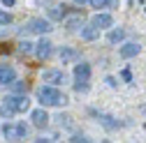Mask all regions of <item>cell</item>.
I'll return each instance as SVG.
<instances>
[{
  "mask_svg": "<svg viewBox=\"0 0 146 143\" xmlns=\"http://www.w3.org/2000/svg\"><path fill=\"white\" fill-rule=\"evenodd\" d=\"M30 120H33V125H35V127L44 129L46 125H49V113H46L44 109H35V111L30 113Z\"/></svg>",
  "mask_w": 146,
  "mask_h": 143,
  "instance_id": "7",
  "label": "cell"
},
{
  "mask_svg": "<svg viewBox=\"0 0 146 143\" xmlns=\"http://www.w3.org/2000/svg\"><path fill=\"white\" fill-rule=\"evenodd\" d=\"M51 30H53L51 23L44 21V19H30V21L23 26V32H35V35H46V32H51Z\"/></svg>",
  "mask_w": 146,
  "mask_h": 143,
  "instance_id": "4",
  "label": "cell"
},
{
  "mask_svg": "<svg viewBox=\"0 0 146 143\" xmlns=\"http://www.w3.org/2000/svg\"><path fill=\"white\" fill-rule=\"evenodd\" d=\"M7 85L12 88L14 92H26V90H28V83H23V81H16V79H14V81H9Z\"/></svg>",
  "mask_w": 146,
  "mask_h": 143,
  "instance_id": "15",
  "label": "cell"
},
{
  "mask_svg": "<svg viewBox=\"0 0 146 143\" xmlns=\"http://www.w3.org/2000/svg\"><path fill=\"white\" fill-rule=\"evenodd\" d=\"M77 92H88V83H77Z\"/></svg>",
  "mask_w": 146,
  "mask_h": 143,
  "instance_id": "22",
  "label": "cell"
},
{
  "mask_svg": "<svg viewBox=\"0 0 146 143\" xmlns=\"http://www.w3.org/2000/svg\"><path fill=\"white\" fill-rule=\"evenodd\" d=\"M88 3H90L93 9H104V7L109 5V0H88Z\"/></svg>",
  "mask_w": 146,
  "mask_h": 143,
  "instance_id": "19",
  "label": "cell"
},
{
  "mask_svg": "<svg viewBox=\"0 0 146 143\" xmlns=\"http://www.w3.org/2000/svg\"><path fill=\"white\" fill-rule=\"evenodd\" d=\"M121 76H123V79H125V81H130V79H132V74H130V72H127V69H125V72H123V74H121Z\"/></svg>",
  "mask_w": 146,
  "mask_h": 143,
  "instance_id": "23",
  "label": "cell"
},
{
  "mask_svg": "<svg viewBox=\"0 0 146 143\" xmlns=\"http://www.w3.org/2000/svg\"><path fill=\"white\" fill-rule=\"evenodd\" d=\"M37 97H40L42 106H65V104H67V97L58 90L56 85H44V88H40Z\"/></svg>",
  "mask_w": 146,
  "mask_h": 143,
  "instance_id": "2",
  "label": "cell"
},
{
  "mask_svg": "<svg viewBox=\"0 0 146 143\" xmlns=\"http://www.w3.org/2000/svg\"><path fill=\"white\" fill-rule=\"evenodd\" d=\"M60 9H63V7H51V9H49V16H51V19H56V21H58V19H63L65 12H60Z\"/></svg>",
  "mask_w": 146,
  "mask_h": 143,
  "instance_id": "17",
  "label": "cell"
},
{
  "mask_svg": "<svg viewBox=\"0 0 146 143\" xmlns=\"http://www.w3.org/2000/svg\"><path fill=\"white\" fill-rule=\"evenodd\" d=\"M3 134H5V138H9V141H19V138H26L28 136V125L26 122H7L5 127H3Z\"/></svg>",
  "mask_w": 146,
  "mask_h": 143,
  "instance_id": "3",
  "label": "cell"
},
{
  "mask_svg": "<svg viewBox=\"0 0 146 143\" xmlns=\"http://www.w3.org/2000/svg\"><path fill=\"white\" fill-rule=\"evenodd\" d=\"M139 51H141V46H139L137 42H127V44H123V46L118 49L121 58H125V60H127V58H135V56H137Z\"/></svg>",
  "mask_w": 146,
  "mask_h": 143,
  "instance_id": "9",
  "label": "cell"
},
{
  "mask_svg": "<svg viewBox=\"0 0 146 143\" xmlns=\"http://www.w3.org/2000/svg\"><path fill=\"white\" fill-rule=\"evenodd\" d=\"M90 23H93L98 30H102V28H111L114 26V19H111V14H95Z\"/></svg>",
  "mask_w": 146,
  "mask_h": 143,
  "instance_id": "10",
  "label": "cell"
},
{
  "mask_svg": "<svg viewBox=\"0 0 146 143\" xmlns=\"http://www.w3.org/2000/svg\"><path fill=\"white\" fill-rule=\"evenodd\" d=\"M35 53H37V58H42V60H46V58H51V53H53V44L49 42V39H40L37 44H35Z\"/></svg>",
  "mask_w": 146,
  "mask_h": 143,
  "instance_id": "6",
  "label": "cell"
},
{
  "mask_svg": "<svg viewBox=\"0 0 146 143\" xmlns=\"http://www.w3.org/2000/svg\"><path fill=\"white\" fill-rule=\"evenodd\" d=\"M74 3H77V5H84V3H88V0H74Z\"/></svg>",
  "mask_w": 146,
  "mask_h": 143,
  "instance_id": "26",
  "label": "cell"
},
{
  "mask_svg": "<svg viewBox=\"0 0 146 143\" xmlns=\"http://www.w3.org/2000/svg\"><path fill=\"white\" fill-rule=\"evenodd\" d=\"M19 49H21V53H30V51H33V44H30V42H21Z\"/></svg>",
  "mask_w": 146,
  "mask_h": 143,
  "instance_id": "21",
  "label": "cell"
},
{
  "mask_svg": "<svg viewBox=\"0 0 146 143\" xmlns=\"http://www.w3.org/2000/svg\"><path fill=\"white\" fill-rule=\"evenodd\" d=\"M42 81L44 83H51V85H65L67 83V76H65V72H60V69H46L44 74H42Z\"/></svg>",
  "mask_w": 146,
  "mask_h": 143,
  "instance_id": "5",
  "label": "cell"
},
{
  "mask_svg": "<svg viewBox=\"0 0 146 143\" xmlns=\"http://www.w3.org/2000/svg\"><path fill=\"white\" fill-rule=\"evenodd\" d=\"M100 37V30L90 23V26H81V39H86V42H95Z\"/></svg>",
  "mask_w": 146,
  "mask_h": 143,
  "instance_id": "11",
  "label": "cell"
},
{
  "mask_svg": "<svg viewBox=\"0 0 146 143\" xmlns=\"http://www.w3.org/2000/svg\"><path fill=\"white\" fill-rule=\"evenodd\" d=\"M58 56H60L63 62H72V60H77V58H79V53H77V49H72V46H63Z\"/></svg>",
  "mask_w": 146,
  "mask_h": 143,
  "instance_id": "13",
  "label": "cell"
},
{
  "mask_svg": "<svg viewBox=\"0 0 146 143\" xmlns=\"http://www.w3.org/2000/svg\"><path fill=\"white\" fill-rule=\"evenodd\" d=\"M74 79H77V83H88V79H90V65L88 62H79L74 67Z\"/></svg>",
  "mask_w": 146,
  "mask_h": 143,
  "instance_id": "8",
  "label": "cell"
},
{
  "mask_svg": "<svg viewBox=\"0 0 146 143\" xmlns=\"http://www.w3.org/2000/svg\"><path fill=\"white\" fill-rule=\"evenodd\" d=\"M107 83H109V85H111V88H116V85H118V83H116V79H111V76H109V79H107Z\"/></svg>",
  "mask_w": 146,
  "mask_h": 143,
  "instance_id": "24",
  "label": "cell"
},
{
  "mask_svg": "<svg viewBox=\"0 0 146 143\" xmlns=\"http://www.w3.org/2000/svg\"><path fill=\"white\" fill-rule=\"evenodd\" d=\"M111 120H114V118H109V115H100V122L104 125L107 129H116V127H118V122H111Z\"/></svg>",
  "mask_w": 146,
  "mask_h": 143,
  "instance_id": "16",
  "label": "cell"
},
{
  "mask_svg": "<svg viewBox=\"0 0 146 143\" xmlns=\"http://www.w3.org/2000/svg\"><path fill=\"white\" fill-rule=\"evenodd\" d=\"M79 26H81V19H70V21L65 23V28H67V30H77Z\"/></svg>",
  "mask_w": 146,
  "mask_h": 143,
  "instance_id": "20",
  "label": "cell"
},
{
  "mask_svg": "<svg viewBox=\"0 0 146 143\" xmlns=\"http://www.w3.org/2000/svg\"><path fill=\"white\" fill-rule=\"evenodd\" d=\"M30 109V99L21 92H14V95H7L3 102H0V115L3 118H14L16 113H23Z\"/></svg>",
  "mask_w": 146,
  "mask_h": 143,
  "instance_id": "1",
  "label": "cell"
},
{
  "mask_svg": "<svg viewBox=\"0 0 146 143\" xmlns=\"http://www.w3.org/2000/svg\"><path fill=\"white\" fill-rule=\"evenodd\" d=\"M107 39L111 42V44H118V42H123V39H125V30H123V28H118V30H111Z\"/></svg>",
  "mask_w": 146,
  "mask_h": 143,
  "instance_id": "14",
  "label": "cell"
},
{
  "mask_svg": "<svg viewBox=\"0 0 146 143\" xmlns=\"http://www.w3.org/2000/svg\"><path fill=\"white\" fill-rule=\"evenodd\" d=\"M9 23H12V14L0 9V26H9Z\"/></svg>",
  "mask_w": 146,
  "mask_h": 143,
  "instance_id": "18",
  "label": "cell"
},
{
  "mask_svg": "<svg viewBox=\"0 0 146 143\" xmlns=\"http://www.w3.org/2000/svg\"><path fill=\"white\" fill-rule=\"evenodd\" d=\"M16 79V72H14V67H7V65H3L0 67V85H7L9 81H14Z\"/></svg>",
  "mask_w": 146,
  "mask_h": 143,
  "instance_id": "12",
  "label": "cell"
},
{
  "mask_svg": "<svg viewBox=\"0 0 146 143\" xmlns=\"http://www.w3.org/2000/svg\"><path fill=\"white\" fill-rule=\"evenodd\" d=\"M0 3H3V5H7V7H12V5L16 3V0H0Z\"/></svg>",
  "mask_w": 146,
  "mask_h": 143,
  "instance_id": "25",
  "label": "cell"
}]
</instances>
